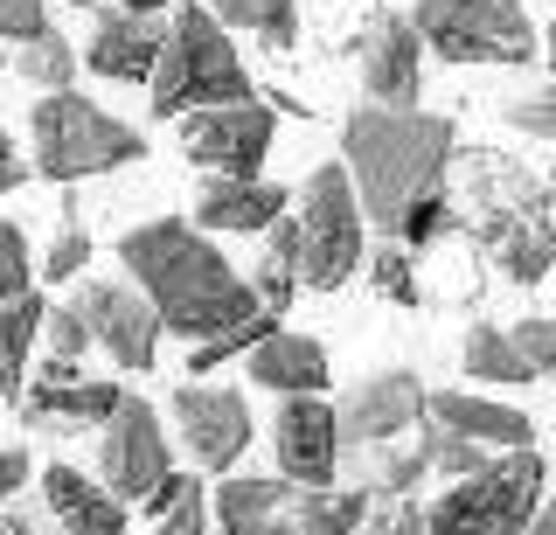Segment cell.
<instances>
[{"label": "cell", "mask_w": 556, "mask_h": 535, "mask_svg": "<svg viewBox=\"0 0 556 535\" xmlns=\"http://www.w3.org/2000/svg\"><path fill=\"white\" fill-rule=\"evenodd\" d=\"M98 487L118 494V500H139L147 514H167L174 487H181L174 453H167V431L153 418V404L132 396V390L118 396V410L98 431Z\"/></svg>", "instance_id": "cell-7"}, {"label": "cell", "mask_w": 556, "mask_h": 535, "mask_svg": "<svg viewBox=\"0 0 556 535\" xmlns=\"http://www.w3.org/2000/svg\"><path fill=\"white\" fill-rule=\"evenodd\" d=\"M508 341L521 348V361H529L535 375H556V320H515Z\"/></svg>", "instance_id": "cell-34"}, {"label": "cell", "mask_w": 556, "mask_h": 535, "mask_svg": "<svg viewBox=\"0 0 556 535\" xmlns=\"http://www.w3.org/2000/svg\"><path fill=\"white\" fill-rule=\"evenodd\" d=\"M265 237H271V257H265V265H278V271H292V279H300V216H278Z\"/></svg>", "instance_id": "cell-38"}, {"label": "cell", "mask_w": 556, "mask_h": 535, "mask_svg": "<svg viewBox=\"0 0 556 535\" xmlns=\"http://www.w3.org/2000/svg\"><path fill=\"white\" fill-rule=\"evenodd\" d=\"M369 285L382 292V300H396V306H425V285H417L404 244H382V251L369 257Z\"/></svg>", "instance_id": "cell-29"}, {"label": "cell", "mask_w": 556, "mask_h": 535, "mask_svg": "<svg viewBox=\"0 0 556 535\" xmlns=\"http://www.w3.org/2000/svg\"><path fill=\"white\" fill-rule=\"evenodd\" d=\"M70 306H77V320L91 327V341L118 369H153V355H161V320H153V306L139 300L132 285L91 279V285L70 292Z\"/></svg>", "instance_id": "cell-13"}, {"label": "cell", "mask_w": 556, "mask_h": 535, "mask_svg": "<svg viewBox=\"0 0 556 535\" xmlns=\"http://www.w3.org/2000/svg\"><path fill=\"white\" fill-rule=\"evenodd\" d=\"M0 36H8V42H42L49 36L42 0H0Z\"/></svg>", "instance_id": "cell-36"}, {"label": "cell", "mask_w": 556, "mask_h": 535, "mask_svg": "<svg viewBox=\"0 0 556 535\" xmlns=\"http://www.w3.org/2000/svg\"><path fill=\"white\" fill-rule=\"evenodd\" d=\"M341 167L355 181L362 216L396 244H439L459 230L452 209V167H459V126L445 112H390L355 105L341 126Z\"/></svg>", "instance_id": "cell-1"}, {"label": "cell", "mask_w": 556, "mask_h": 535, "mask_svg": "<svg viewBox=\"0 0 556 535\" xmlns=\"http://www.w3.org/2000/svg\"><path fill=\"white\" fill-rule=\"evenodd\" d=\"M208 528V500H202V480H181L174 487V500H167V514L153 522L147 535H202Z\"/></svg>", "instance_id": "cell-31"}, {"label": "cell", "mask_w": 556, "mask_h": 535, "mask_svg": "<svg viewBox=\"0 0 556 535\" xmlns=\"http://www.w3.org/2000/svg\"><path fill=\"white\" fill-rule=\"evenodd\" d=\"M118 257L132 271V292L153 306L161 334H188V341H208L223 327L265 314L257 292L243 271H230V257L208 244L202 230H188L181 216H153L139 230L118 237Z\"/></svg>", "instance_id": "cell-2"}, {"label": "cell", "mask_w": 556, "mask_h": 535, "mask_svg": "<svg viewBox=\"0 0 556 535\" xmlns=\"http://www.w3.org/2000/svg\"><path fill=\"white\" fill-rule=\"evenodd\" d=\"M243 369H251L257 390H278V396H320L327 390V348L313 334H292V327H278Z\"/></svg>", "instance_id": "cell-20"}, {"label": "cell", "mask_w": 556, "mask_h": 535, "mask_svg": "<svg viewBox=\"0 0 556 535\" xmlns=\"http://www.w3.org/2000/svg\"><path fill=\"white\" fill-rule=\"evenodd\" d=\"M543 480H549L543 453H501L486 473L452 480V494L431 500L425 535H529Z\"/></svg>", "instance_id": "cell-5"}, {"label": "cell", "mask_w": 556, "mask_h": 535, "mask_svg": "<svg viewBox=\"0 0 556 535\" xmlns=\"http://www.w3.org/2000/svg\"><path fill=\"white\" fill-rule=\"evenodd\" d=\"M70 8H91V0H70Z\"/></svg>", "instance_id": "cell-44"}, {"label": "cell", "mask_w": 556, "mask_h": 535, "mask_svg": "<svg viewBox=\"0 0 556 535\" xmlns=\"http://www.w3.org/2000/svg\"><path fill=\"white\" fill-rule=\"evenodd\" d=\"M362 535H425V508H410V500H382V508H369Z\"/></svg>", "instance_id": "cell-37"}, {"label": "cell", "mask_w": 556, "mask_h": 535, "mask_svg": "<svg viewBox=\"0 0 556 535\" xmlns=\"http://www.w3.org/2000/svg\"><path fill=\"white\" fill-rule=\"evenodd\" d=\"M529 535H556V494L535 508V522H529Z\"/></svg>", "instance_id": "cell-42"}, {"label": "cell", "mask_w": 556, "mask_h": 535, "mask_svg": "<svg viewBox=\"0 0 556 535\" xmlns=\"http://www.w3.org/2000/svg\"><path fill=\"white\" fill-rule=\"evenodd\" d=\"M28 132H35V175L49 181H84V175H112V167H132L147 140L126 126V118H112L104 105L77 91H56L42 98V105L28 112Z\"/></svg>", "instance_id": "cell-4"}, {"label": "cell", "mask_w": 556, "mask_h": 535, "mask_svg": "<svg viewBox=\"0 0 556 535\" xmlns=\"http://www.w3.org/2000/svg\"><path fill=\"white\" fill-rule=\"evenodd\" d=\"M195 216L202 230H271L286 216V188L278 181H223L208 175L202 195H195Z\"/></svg>", "instance_id": "cell-21"}, {"label": "cell", "mask_w": 556, "mask_h": 535, "mask_svg": "<svg viewBox=\"0 0 556 535\" xmlns=\"http://www.w3.org/2000/svg\"><path fill=\"white\" fill-rule=\"evenodd\" d=\"M174 424H181V445L195 453L202 473H230L251 445V404L243 390H208V383H181L174 390Z\"/></svg>", "instance_id": "cell-14"}, {"label": "cell", "mask_w": 556, "mask_h": 535, "mask_svg": "<svg viewBox=\"0 0 556 535\" xmlns=\"http://www.w3.org/2000/svg\"><path fill=\"white\" fill-rule=\"evenodd\" d=\"M14 71H22L42 98H56V91H70V77H77V49H70L56 28H49L42 42H28V49H22V63H14Z\"/></svg>", "instance_id": "cell-27"}, {"label": "cell", "mask_w": 556, "mask_h": 535, "mask_svg": "<svg viewBox=\"0 0 556 535\" xmlns=\"http://www.w3.org/2000/svg\"><path fill=\"white\" fill-rule=\"evenodd\" d=\"M126 14H161V8H188V0H118Z\"/></svg>", "instance_id": "cell-43"}, {"label": "cell", "mask_w": 556, "mask_h": 535, "mask_svg": "<svg viewBox=\"0 0 556 535\" xmlns=\"http://www.w3.org/2000/svg\"><path fill=\"white\" fill-rule=\"evenodd\" d=\"M362 271V202L341 161L313 167L300 188V285L341 292Z\"/></svg>", "instance_id": "cell-8"}, {"label": "cell", "mask_w": 556, "mask_h": 535, "mask_svg": "<svg viewBox=\"0 0 556 535\" xmlns=\"http://www.w3.org/2000/svg\"><path fill=\"white\" fill-rule=\"evenodd\" d=\"M161 49H167V22L161 14H126V8H104L91 28V71L118 77V84H153L161 71Z\"/></svg>", "instance_id": "cell-16"}, {"label": "cell", "mask_w": 556, "mask_h": 535, "mask_svg": "<svg viewBox=\"0 0 556 535\" xmlns=\"http://www.w3.org/2000/svg\"><path fill=\"white\" fill-rule=\"evenodd\" d=\"M0 71H8V63H0Z\"/></svg>", "instance_id": "cell-46"}, {"label": "cell", "mask_w": 556, "mask_h": 535, "mask_svg": "<svg viewBox=\"0 0 556 535\" xmlns=\"http://www.w3.org/2000/svg\"><path fill=\"white\" fill-rule=\"evenodd\" d=\"M42 500H49V522L63 535H126V500L104 494L98 480H84L77 466H49Z\"/></svg>", "instance_id": "cell-19"}, {"label": "cell", "mask_w": 556, "mask_h": 535, "mask_svg": "<svg viewBox=\"0 0 556 535\" xmlns=\"http://www.w3.org/2000/svg\"><path fill=\"white\" fill-rule=\"evenodd\" d=\"M355 473H362V494H369V500H404V494L425 487L431 453H425V438H410V445H382V453L355 459Z\"/></svg>", "instance_id": "cell-23"}, {"label": "cell", "mask_w": 556, "mask_h": 535, "mask_svg": "<svg viewBox=\"0 0 556 535\" xmlns=\"http://www.w3.org/2000/svg\"><path fill=\"white\" fill-rule=\"evenodd\" d=\"M271 132H278V112L265 98H257V105H216V112L181 118L188 161L208 167V175H223V181H257V161L271 153Z\"/></svg>", "instance_id": "cell-10"}, {"label": "cell", "mask_w": 556, "mask_h": 535, "mask_svg": "<svg viewBox=\"0 0 556 535\" xmlns=\"http://www.w3.org/2000/svg\"><path fill=\"white\" fill-rule=\"evenodd\" d=\"M84 271H91V230L77 222V209H63V230H56V244H49V257H42V279L77 285Z\"/></svg>", "instance_id": "cell-28"}, {"label": "cell", "mask_w": 556, "mask_h": 535, "mask_svg": "<svg viewBox=\"0 0 556 535\" xmlns=\"http://www.w3.org/2000/svg\"><path fill=\"white\" fill-rule=\"evenodd\" d=\"M271 453H278V480L306 494H327L341 480V418L327 396H286L271 418Z\"/></svg>", "instance_id": "cell-11"}, {"label": "cell", "mask_w": 556, "mask_h": 535, "mask_svg": "<svg viewBox=\"0 0 556 535\" xmlns=\"http://www.w3.org/2000/svg\"><path fill=\"white\" fill-rule=\"evenodd\" d=\"M153 118H195L216 105H257V84L230 49V28L216 14H202L195 0L167 14V49L153 71Z\"/></svg>", "instance_id": "cell-3"}, {"label": "cell", "mask_w": 556, "mask_h": 535, "mask_svg": "<svg viewBox=\"0 0 556 535\" xmlns=\"http://www.w3.org/2000/svg\"><path fill=\"white\" fill-rule=\"evenodd\" d=\"M42 320H49V306L35 300V292L0 306V390H8L14 404H22V390H28V348H35V334H42Z\"/></svg>", "instance_id": "cell-22"}, {"label": "cell", "mask_w": 556, "mask_h": 535, "mask_svg": "<svg viewBox=\"0 0 556 535\" xmlns=\"http://www.w3.org/2000/svg\"><path fill=\"white\" fill-rule=\"evenodd\" d=\"M0 535H56L42 522V514H28V508H0Z\"/></svg>", "instance_id": "cell-40"}, {"label": "cell", "mask_w": 556, "mask_h": 535, "mask_svg": "<svg viewBox=\"0 0 556 535\" xmlns=\"http://www.w3.org/2000/svg\"><path fill=\"white\" fill-rule=\"evenodd\" d=\"M28 279H35V265H28V237L14 230V222H0V306L22 300Z\"/></svg>", "instance_id": "cell-32"}, {"label": "cell", "mask_w": 556, "mask_h": 535, "mask_svg": "<svg viewBox=\"0 0 556 535\" xmlns=\"http://www.w3.org/2000/svg\"><path fill=\"white\" fill-rule=\"evenodd\" d=\"M278 334V320L271 314H251V320H237V327H223V334H208V341H195V348H188V383H202V375H216L223 361H251L257 348H265V341Z\"/></svg>", "instance_id": "cell-25"}, {"label": "cell", "mask_w": 556, "mask_h": 535, "mask_svg": "<svg viewBox=\"0 0 556 535\" xmlns=\"http://www.w3.org/2000/svg\"><path fill=\"white\" fill-rule=\"evenodd\" d=\"M459 230H473V244L494 257L515 285H543L556 271V216H543V222H529V216H473V222H459Z\"/></svg>", "instance_id": "cell-17"}, {"label": "cell", "mask_w": 556, "mask_h": 535, "mask_svg": "<svg viewBox=\"0 0 556 535\" xmlns=\"http://www.w3.org/2000/svg\"><path fill=\"white\" fill-rule=\"evenodd\" d=\"M22 480H28V453L22 445H0V508L22 494Z\"/></svg>", "instance_id": "cell-39"}, {"label": "cell", "mask_w": 556, "mask_h": 535, "mask_svg": "<svg viewBox=\"0 0 556 535\" xmlns=\"http://www.w3.org/2000/svg\"><path fill=\"white\" fill-rule=\"evenodd\" d=\"M410 28L445 63H501V71H521V63L543 56L521 0H417Z\"/></svg>", "instance_id": "cell-6"}, {"label": "cell", "mask_w": 556, "mask_h": 535, "mask_svg": "<svg viewBox=\"0 0 556 535\" xmlns=\"http://www.w3.org/2000/svg\"><path fill=\"white\" fill-rule=\"evenodd\" d=\"M425 410L439 418V431L473 438L486 453H535V424L521 418L515 404H494V396H473V390H439Z\"/></svg>", "instance_id": "cell-18"}, {"label": "cell", "mask_w": 556, "mask_h": 535, "mask_svg": "<svg viewBox=\"0 0 556 535\" xmlns=\"http://www.w3.org/2000/svg\"><path fill=\"white\" fill-rule=\"evenodd\" d=\"M515 132H529V140H556V84H543L535 98H515V105H501Z\"/></svg>", "instance_id": "cell-33"}, {"label": "cell", "mask_w": 556, "mask_h": 535, "mask_svg": "<svg viewBox=\"0 0 556 535\" xmlns=\"http://www.w3.org/2000/svg\"><path fill=\"white\" fill-rule=\"evenodd\" d=\"M425 453H431V473H445V480H473L494 466V453L473 438H452V431H425Z\"/></svg>", "instance_id": "cell-30"}, {"label": "cell", "mask_w": 556, "mask_h": 535, "mask_svg": "<svg viewBox=\"0 0 556 535\" xmlns=\"http://www.w3.org/2000/svg\"><path fill=\"white\" fill-rule=\"evenodd\" d=\"M459 361H466L473 383H535V369L521 361V348L508 341V327H473L466 348H459Z\"/></svg>", "instance_id": "cell-26"}, {"label": "cell", "mask_w": 556, "mask_h": 535, "mask_svg": "<svg viewBox=\"0 0 556 535\" xmlns=\"http://www.w3.org/2000/svg\"><path fill=\"white\" fill-rule=\"evenodd\" d=\"M22 175H28V167H22V153H14L8 132H0V195H8V188H22Z\"/></svg>", "instance_id": "cell-41"}, {"label": "cell", "mask_w": 556, "mask_h": 535, "mask_svg": "<svg viewBox=\"0 0 556 535\" xmlns=\"http://www.w3.org/2000/svg\"><path fill=\"white\" fill-rule=\"evenodd\" d=\"M355 71H362V91L369 105H390V112H417V91H425V42L404 14L376 8L355 36Z\"/></svg>", "instance_id": "cell-12"}, {"label": "cell", "mask_w": 556, "mask_h": 535, "mask_svg": "<svg viewBox=\"0 0 556 535\" xmlns=\"http://www.w3.org/2000/svg\"><path fill=\"white\" fill-rule=\"evenodd\" d=\"M425 404H431L425 375H410V369L362 375V383L334 404V418H341V466H355V459L382 453V445H396L417 418H425Z\"/></svg>", "instance_id": "cell-9"}, {"label": "cell", "mask_w": 556, "mask_h": 535, "mask_svg": "<svg viewBox=\"0 0 556 535\" xmlns=\"http://www.w3.org/2000/svg\"><path fill=\"white\" fill-rule=\"evenodd\" d=\"M549 188H556V167H549Z\"/></svg>", "instance_id": "cell-45"}, {"label": "cell", "mask_w": 556, "mask_h": 535, "mask_svg": "<svg viewBox=\"0 0 556 535\" xmlns=\"http://www.w3.org/2000/svg\"><path fill=\"white\" fill-rule=\"evenodd\" d=\"M42 334H49V355H56V361H77L84 348H91V327L77 320V306H49Z\"/></svg>", "instance_id": "cell-35"}, {"label": "cell", "mask_w": 556, "mask_h": 535, "mask_svg": "<svg viewBox=\"0 0 556 535\" xmlns=\"http://www.w3.org/2000/svg\"><path fill=\"white\" fill-rule=\"evenodd\" d=\"M216 22L257 36L265 49H292L300 42V0H216Z\"/></svg>", "instance_id": "cell-24"}, {"label": "cell", "mask_w": 556, "mask_h": 535, "mask_svg": "<svg viewBox=\"0 0 556 535\" xmlns=\"http://www.w3.org/2000/svg\"><path fill=\"white\" fill-rule=\"evenodd\" d=\"M118 396H126L118 383H91V375H77V361L49 355L35 369V383L22 390V418H28V431H104Z\"/></svg>", "instance_id": "cell-15"}]
</instances>
